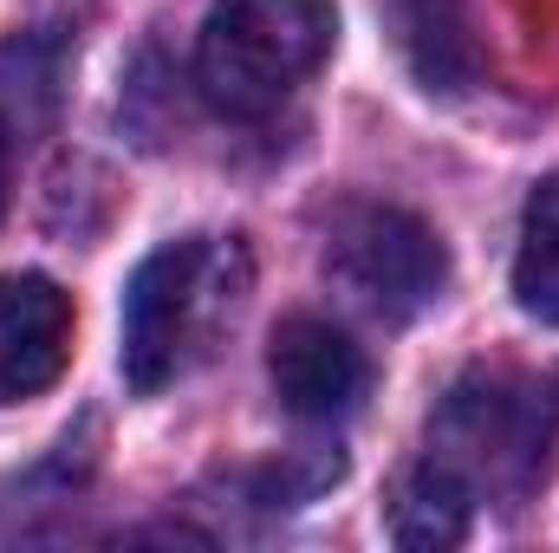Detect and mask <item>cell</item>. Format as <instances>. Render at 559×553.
<instances>
[{
  "instance_id": "6da1fadb",
  "label": "cell",
  "mask_w": 559,
  "mask_h": 553,
  "mask_svg": "<svg viewBox=\"0 0 559 553\" xmlns=\"http://www.w3.org/2000/svg\"><path fill=\"white\" fill-rule=\"evenodd\" d=\"M254 286V261L235 235L163 242L124 286V385L150 398L176 385L215 339L235 326Z\"/></svg>"
},
{
  "instance_id": "7a4b0ae2",
  "label": "cell",
  "mask_w": 559,
  "mask_h": 553,
  "mask_svg": "<svg viewBox=\"0 0 559 553\" xmlns=\"http://www.w3.org/2000/svg\"><path fill=\"white\" fill-rule=\"evenodd\" d=\"M429 456L449 462L468 495L521 502L559 462V372H468L429 416Z\"/></svg>"
},
{
  "instance_id": "3957f363",
  "label": "cell",
  "mask_w": 559,
  "mask_h": 553,
  "mask_svg": "<svg viewBox=\"0 0 559 553\" xmlns=\"http://www.w3.org/2000/svg\"><path fill=\"white\" fill-rule=\"evenodd\" d=\"M338 39L332 0H222L195 39V85L228 118H274Z\"/></svg>"
},
{
  "instance_id": "277c9868",
  "label": "cell",
  "mask_w": 559,
  "mask_h": 553,
  "mask_svg": "<svg viewBox=\"0 0 559 553\" xmlns=\"http://www.w3.org/2000/svg\"><path fill=\"white\" fill-rule=\"evenodd\" d=\"M325 280L371 319L404 326L449 286L442 235L397 202H345L325 222Z\"/></svg>"
},
{
  "instance_id": "5b68a950",
  "label": "cell",
  "mask_w": 559,
  "mask_h": 553,
  "mask_svg": "<svg viewBox=\"0 0 559 553\" xmlns=\"http://www.w3.org/2000/svg\"><path fill=\"white\" fill-rule=\"evenodd\" d=\"M267 378H274V398H280L286 416H299V423H332V416L358 411L371 372H365V352H358L332 319L293 313V319L274 326Z\"/></svg>"
},
{
  "instance_id": "8992f818",
  "label": "cell",
  "mask_w": 559,
  "mask_h": 553,
  "mask_svg": "<svg viewBox=\"0 0 559 553\" xmlns=\"http://www.w3.org/2000/svg\"><path fill=\"white\" fill-rule=\"evenodd\" d=\"M72 358V299L46 274H0V404L39 398Z\"/></svg>"
},
{
  "instance_id": "52a82bcc",
  "label": "cell",
  "mask_w": 559,
  "mask_h": 553,
  "mask_svg": "<svg viewBox=\"0 0 559 553\" xmlns=\"http://www.w3.org/2000/svg\"><path fill=\"white\" fill-rule=\"evenodd\" d=\"M384 20L429 98H462L481 79V33L468 0H384Z\"/></svg>"
},
{
  "instance_id": "ba28073f",
  "label": "cell",
  "mask_w": 559,
  "mask_h": 553,
  "mask_svg": "<svg viewBox=\"0 0 559 553\" xmlns=\"http://www.w3.org/2000/svg\"><path fill=\"white\" fill-rule=\"evenodd\" d=\"M468 521H475V495H468V482L449 462L423 456V462H411L397 475V489H391V541L397 548H411V553L462 548Z\"/></svg>"
},
{
  "instance_id": "9c48e42d",
  "label": "cell",
  "mask_w": 559,
  "mask_h": 553,
  "mask_svg": "<svg viewBox=\"0 0 559 553\" xmlns=\"http://www.w3.org/2000/svg\"><path fill=\"white\" fill-rule=\"evenodd\" d=\"M514 299L527 319L559 326V176L527 196L521 215V255H514Z\"/></svg>"
},
{
  "instance_id": "30bf717a",
  "label": "cell",
  "mask_w": 559,
  "mask_h": 553,
  "mask_svg": "<svg viewBox=\"0 0 559 553\" xmlns=\"http://www.w3.org/2000/svg\"><path fill=\"white\" fill-rule=\"evenodd\" d=\"M0 209H7V125H0Z\"/></svg>"
}]
</instances>
